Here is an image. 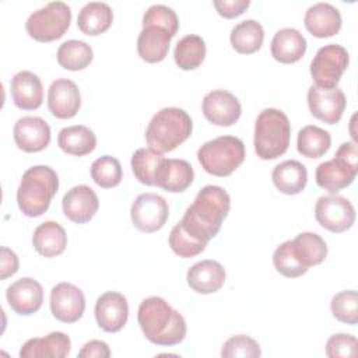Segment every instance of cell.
Listing matches in <instances>:
<instances>
[{
  "mask_svg": "<svg viewBox=\"0 0 358 358\" xmlns=\"http://www.w3.org/2000/svg\"><path fill=\"white\" fill-rule=\"evenodd\" d=\"M241 113V102L229 91L214 90L203 98V115L213 124L232 126L238 122Z\"/></svg>",
  "mask_w": 358,
  "mask_h": 358,
  "instance_id": "5bb4252c",
  "label": "cell"
},
{
  "mask_svg": "<svg viewBox=\"0 0 358 358\" xmlns=\"http://www.w3.org/2000/svg\"><path fill=\"white\" fill-rule=\"evenodd\" d=\"M70 22V7L63 1H52L28 17L25 29L28 35L38 42H52L66 34Z\"/></svg>",
  "mask_w": 358,
  "mask_h": 358,
  "instance_id": "ba28073f",
  "label": "cell"
},
{
  "mask_svg": "<svg viewBox=\"0 0 358 358\" xmlns=\"http://www.w3.org/2000/svg\"><path fill=\"white\" fill-rule=\"evenodd\" d=\"M341 14L329 3L310 6L303 17L305 28L316 38H330L341 29Z\"/></svg>",
  "mask_w": 358,
  "mask_h": 358,
  "instance_id": "7402d4cb",
  "label": "cell"
},
{
  "mask_svg": "<svg viewBox=\"0 0 358 358\" xmlns=\"http://www.w3.org/2000/svg\"><path fill=\"white\" fill-rule=\"evenodd\" d=\"M217 13L224 18H235L250 6L249 0H214Z\"/></svg>",
  "mask_w": 358,
  "mask_h": 358,
  "instance_id": "ee69618b",
  "label": "cell"
},
{
  "mask_svg": "<svg viewBox=\"0 0 358 358\" xmlns=\"http://www.w3.org/2000/svg\"><path fill=\"white\" fill-rule=\"evenodd\" d=\"M32 245L41 256H59L67 246L66 231L56 221H45L35 228L32 235Z\"/></svg>",
  "mask_w": 358,
  "mask_h": 358,
  "instance_id": "4316f807",
  "label": "cell"
},
{
  "mask_svg": "<svg viewBox=\"0 0 358 358\" xmlns=\"http://www.w3.org/2000/svg\"><path fill=\"white\" fill-rule=\"evenodd\" d=\"M331 145V136L327 130L308 124L302 127L296 138V150L301 155L306 158H320L323 157Z\"/></svg>",
  "mask_w": 358,
  "mask_h": 358,
  "instance_id": "d6a6232c",
  "label": "cell"
},
{
  "mask_svg": "<svg viewBox=\"0 0 358 358\" xmlns=\"http://www.w3.org/2000/svg\"><path fill=\"white\" fill-rule=\"evenodd\" d=\"M348 63L350 56L344 46L336 43L322 46L310 63V76L315 85L334 88L347 70Z\"/></svg>",
  "mask_w": 358,
  "mask_h": 358,
  "instance_id": "9c48e42d",
  "label": "cell"
},
{
  "mask_svg": "<svg viewBox=\"0 0 358 358\" xmlns=\"http://www.w3.org/2000/svg\"><path fill=\"white\" fill-rule=\"evenodd\" d=\"M0 252H1V262H0L1 274H0V278L6 280L7 277L17 273V270H18V257L11 249H8L6 246H1Z\"/></svg>",
  "mask_w": 358,
  "mask_h": 358,
  "instance_id": "bcb514c9",
  "label": "cell"
},
{
  "mask_svg": "<svg viewBox=\"0 0 358 358\" xmlns=\"http://www.w3.org/2000/svg\"><path fill=\"white\" fill-rule=\"evenodd\" d=\"M57 145L63 152L69 155L84 157L95 150L96 136L87 126H83V124L69 126L59 131Z\"/></svg>",
  "mask_w": 358,
  "mask_h": 358,
  "instance_id": "f546056e",
  "label": "cell"
},
{
  "mask_svg": "<svg viewBox=\"0 0 358 358\" xmlns=\"http://www.w3.org/2000/svg\"><path fill=\"white\" fill-rule=\"evenodd\" d=\"M129 317V303L123 294L108 291L95 303V319L98 326L108 333H117Z\"/></svg>",
  "mask_w": 358,
  "mask_h": 358,
  "instance_id": "9a60e30c",
  "label": "cell"
},
{
  "mask_svg": "<svg viewBox=\"0 0 358 358\" xmlns=\"http://www.w3.org/2000/svg\"><path fill=\"white\" fill-rule=\"evenodd\" d=\"M70 337L62 331H52L45 337L29 338L20 350L21 358H64L70 354Z\"/></svg>",
  "mask_w": 358,
  "mask_h": 358,
  "instance_id": "603a6c76",
  "label": "cell"
},
{
  "mask_svg": "<svg viewBox=\"0 0 358 358\" xmlns=\"http://www.w3.org/2000/svg\"><path fill=\"white\" fill-rule=\"evenodd\" d=\"M59 178L55 169L46 165L28 168L17 190V204L27 217H39L48 211L57 193Z\"/></svg>",
  "mask_w": 358,
  "mask_h": 358,
  "instance_id": "3957f363",
  "label": "cell"
},
{
  "mask_svg": "<svg viewBox=\"0 0 358 358\" xmlns=\"http://www.w3.org/2000/svg\"><path fill=\"white\" fill-rule=\"evenodd\" d=\"M57 63L70 71L84 70L92 62L94 53L88 43L77 39L63 42L57 49Z\"/></svg>",
  "mask_w": 358,
  "mask_h": 358,
  "instance_id": "d590c367",
  "label": "cell"
},
{
  "mask_svg": "<svg viewBox=\"0 0 358 358\" xmlns=\"http://www.w3.org/2000/svg\"><path fill=\"white\" fill-rule=\"evenodd\" d=\"M201 168L214 176H229L245 161V144L235 136H220L197 151Z\"/></svg>",
  "mask_w": 358,
  "mask_h": 358,
  "instance_id": "8992f818",
  "label": "cell"
},
{
  "mask_svg": "<svg viewBox=\"0 0 358 358\" xmlns=\"http://www.w3.org/2000/svg\"><path fill=\"white\" fill-rule=\"evenodd\" d=\"M333 316L343 323H358V294L354 289H347L336 294L330 302Z\"/></svg>",
  "mask_w": 358,
  "mask_h": 358,
  "instance_id": "f35d334b",
  "label": "cell"
},
{
  "mask_svg": "<svg viewBox=\"0 0 358 358\" xmlns=\"http://www.w3.org/2000/svg\"><path fill=\"white\" fill-rule=\"evenodd\" d=\"M137 320L145 338L157 345H175L186 336L185 317L161 296L143 299Z\"/></svg>",
  "mask_w": 358,
  "mask_h": 358,
  "instance_id": "7a4b0ae2",
  "label": "cell"
},
{
  "mask_svg": "<svg viewBox=\"0 0 358 358\" xmlns=\"http://www.w3.org/2000/svg\"><path fill=\"white\" fill-rule=\"evenodd\" d=\"M193 179L194 171L187 161L165 158L157 173L155 186L171 193H180L192 185Z\"/></svg>",
  "mask_w": 358,
  "mask_h": 358,
  "instance_id": "cb8c5ba5",
  "label": "cell"
},
{
  "mask_svg": "<svg viewBox=\"0 0 358 358\" xmlns=\"http://www.w3.org/2000/svg\"><path fill=\"white\" fill-rule=\"evenodd\" d=\"M161 152L154 151L152 148H138L131 155V171L136 179L147 186H155L157 173L164 162Z\"/></svg>",
  "mask_w": 358,
  "mask_h": 358,
  "instance_id": "e575fe53",
  "label": "cell"
},
{
  "mask_svg": "<svg viewBox=\"0 0 358 358\" xmlns=\"http://www.w3.org/2000/svg\"><path fill=\"white\" fill-rule=\"evenodd\" d=\"M260 355L262 350L259 343L245 334H238L228 338L221 348L222 358H257Z\"/></svg>",
  "mask_w": 358,
  "mask_h": 358,
  "instance_id": "60d3db41",
  "label": "cell"
},
{
  "mask_svg": "<svg viewBox=\"0 0 358 358\" xmlns=\"http://www.w3.org/2000/svg\"><path fill=\"white\" fill-rule=\"evenodd\" d=\"M292 248L299 262L306 267L320 264L327 256L324 239L315 232H301L292 239Z\"/></svg>",
  "mask_w": 358,
  "mask_h": 358,
  "instance_id": "1f68e13d",
  "label": "cell"
},
{
  "mask_svg": "<svg viewBox=\"0 0 358 358\" xmlns=\"http://www.w3.org/2000/svg\"><path fill=\"white\" fill-rule=\"evenodd\" d=\"M13 102L22 110L38 109L43 102V87L41 78L28 70L18 71L10 83Z\"/></svg>",
  "mask_w": 358,
  "mask_h": 358,
  "instance_id": "ffe728a7",
  "label": "cell"
},
{
  "mask_svg": "<svg viewBox=\"0 0 358 358\" xmlns=\"http://www.w3.org/2000/svg\"><path fill=\"white\" fill-rule=\"evenodd\" d=\"M81 106L77 84L69 78L55 80L48 90V108L57 119H71Z\"/></svg>",
  "mask_w": 358,
  "mask_h": 358,
  "instance_id": "e0dca14e",
  "label": "cell"
},
{
  "mask_svg": "<svg viewBox=\"0 0 358 358\" xmlns=\"http://www.w3.org/2000/svg\"><path fill=\"white\" fill-rule=\"evenodd\" d=\"M173 36L161 27H143L137 38L138 56L147 63L162 62L169 50V43Z\"/></svg>",
  "mask_w": 358,
  "mask_h": 358,
  "instance_id": "484cf974",
  "label": "cell"
},
{
  "mask_svg": "<svg viewBox=\"0 0 358 358\" xmlns=\"http://www.w3.org/2000/svg\"><path fill=\"white\" fill-rule=\"evenodd\" d=\"M169 215L166 200L157 193H141L136 197L130 208L133 225L141 232H155L161 229Z\"/></svg>",
  "mask_w": 358,
  "mask_h": 358,
  "instance_id": "8fae6325",
  "label": "cell"
},
{
  "mask_svg": "<svg viewBox=\"0 0 358 358\" xmlns=\"http://www.w3.org/2000/svg\"><path fill=\"white\" fill-rule=\"evenodd\" d=\"M358 172V148L355 141L343 143L334 158L324 161L316 168V183L319 187L337 193L350 186Z\"/></svg>",
  "mask_w": 358,
  "mask_h": 358,
  "instance_id": "52a82bcc",
  "label": "cell"
},
{
  "mask_svg": "<svg viewBox=\"0 0 358 358\" xmlns=\"http://www.w3.org/2000/svg\"><path fill=\"white\" fill-rule=\"evenodd\" d=\"M231 208V197L221 186L207 185L186 208L179 221L183 229L197 241L208 243L221 229Z\"/></svg>",
  "mask_w": 358,
  "mask_h": 358,
  "instance_id": "6da1fadb",
  "label": "cell"
},
{
  "mask_svg": "<svg viewBox=\"0 0 358 358\" xmlns=\"http://www.w3.org/2000/svg\"><path fill=\"white\" fill-rule=\"evenodd\" d=\"M291 124L288 116L275 108L263 109L255 123L253 145L260 159H275L289 145Z\"/></svg>",
  "mask_w": 358,
  "mask_h": 358,
  "instance_id": "5b68a950",
  "label": "cell"
},
{
  "mask_svg": "<svg viewBox=\"0 0 358 358\" xmlns=\"http://www.w3.org/2000/svg\"><path fill=\"white\" fill-rule=\"evenodd\" d=\"M264 39V29L256 20H245L236 24L229 35L232 48L242 55H252L257 52Z\"/></svg>",
  "mask_w": 358,
  "mask_h": 358,
  "instance_id": "4dcf8cb0",
  "label": "cell"
},
{
  "mask_svg": "<svg viewBox=\"0 0 358 358\" xmlns=\"http://www.w3.org/2000/svg\"><path fill=\"white\" fill-rule=\"evenodd\" d=\"M6 299L15 313L29 316L41 309L43 302V288L36 280L24 277L7 288Z\"/></svg>",
  "mask_w": 358,
  "mask_h": 358,
  "instance_id": "ac0fdd59",
  "label": "cell"
},
{
  "mask_svg": "<svg viewBox=\"0 0 358 358\" xmlns=\"http://www.w3.org/2000/svg\"><path fill=\"white\" fill-rule=\"evenodd\" d=\"M227 278L225 268L215 260H201L194 263L186 274L187 285L199 294H213L222 288Z\"/></svg>",
  "mask_w": 358,
  "mask_h": 358,
  "instance_id": "44dd1931",
  "label": "cell"
},
{
  "mask_svg": "<svg viewBox=\"0 0 358 358\" xmlns=\"http://www.w3.org/2000/svg\"><path fill=\"white\" fill-rule=\"evenodd\" d=\"M271 56L284 64L296 63L306 52V39L295 28H282L271 39Z\"/></svg>",
  "mask_w": 358,
  "mask_h": 358,
  "instance_id": "d4e9b609",
  "label": "cell"
},
{
  "mask_svg": "<svg viewBox=\"0 0 358 358\" xmlns=\"http://www.w3.org/2000/svg\"><path fill=\"white\" fill-rule=\"evenodd\" d=\"M85 310L83 291L71 282H59L50 291V312L63 323H76Z\"/></svg>",
  "mask_w": 358,
  "mask_h": 358,
  "instance_id": "4fadbf2b",
  "label": "cell"
},
{
  "mask_svg": "<svg viewBox=\"0 0 358 358\" xmlns=\"http://www.w3.org/2000/svg\"><path fill=\"white\" fill-rule=\"evenodd\" d=\"M193 130L189 113L180 108H164L158 110L145 129V140L157 152H171L186 141Z\"/></svg>",
  "mask_w": 358,
  "mask_h": 358,
  "instance_id": "277c9868",
  "label": "cell"
},
{
  "mask_svg": "<svg viewBox=\"0 0 358 358\" xmlns=\"http://www.w3.org/2000/svg\"><path fill=\"white\" fill-rule=\"evenodd\" d=\"M112 22L113 11L106 3L102 1L87 3L80 10L77 17L78 29L88 36H96L103 34L110 28Z\"/></svg>",
  "mask_w": 358,
  "mask_h": 358,
  "instance_id": "f1b7e54d",
  "label": "cell"
},
{
  "mask_svg": "<svg viewBox=\"0 0 358 358\" xmlns=\"http://www.w3.org/2000/svg\"><path fill=\"white\" fill-rule=\"evenodd\" d=\"M91 178L102 189H112L122 182L123 171L117 158L102 155L91 165Z\"/></svg>",
  "mask_w": 358,
  "mask_h": 358,
  "instance_id": "8d00e7d4",
  "label": "cell"
},
{
  "mask_svg": "<svg viewBox=\"0 0 358 358\" xmlns=\"http://www.w3.org/2000/svg\"><path fill=\"white\" fill-rule=\"evenodd\" d=\"M157 25L168 31L172 36L176 35L179 28V20L176 13L164 4H154L147 8L143 15V27Z\"/></svg>",
  "mask_w": 358,
  "mask_h": 358,
  "instance_id": "b9f144b4",
  "label": "cell"
},
{
  "mask_svg": "<svg viewBox=\"0 0 358 358\" xmlns=\"http://www.w3.org/2000/svg\"><path fill=\"white\" fill-rule=\"evenodd\" d=\"M274 186L284 194L301 193L308 182V171L305 165L295 159L284 161L274 166L271 172Z\"/></svg>",
  "mask_w": 358,
  "mask_h": 358,
  "instance_id": "83f0119b",
  "label": "cell"
},
{
  "mask_svg": "<svg viewBox=\"0 0 358 358\" xmlns=\"http://www.w3.org/2000/svg\"><path fill=\"white\" fill-rule=\"evenodd\" d=\"M15 145L24 152H39L50 143V127L38 116L20 117L13 130Z\"/></svg>",
  "mask_w": 358,
  "mask_h": 358,
  "instance_id": "2e32d148",
  "label": "cell"
},
{
  "mask_svg": "<svg viewBox=\"0 0 358 358\" xmlns=\"http://www.w3.org/2000/svg\"><path fill=\"white\" fill-rule=\"evenodd\" d=\"M64 215L76 222L84 224L92 220L99 207L96 193L87 185H78L71 187L62 200Z\"/></svg>",
  "mask_w": 358,
  "mask_h": 358,
  "instance_id": "d6986e66",
  "label": "cell"
},
{
  "mask_svg": "<svg viewBox=\"0 0 358 358\" xmlns=\"http://www.w3.org/2000/svg\"><path fill=\"white\" fill-rule=\"evenodd\" d=\"M80 358H109V345L102 340H90L78 352Z\"/></svg>",
  "mask_w": 358,
  "mask_h": 358,
  "instance_id": "f6af8a7d",
  "label": "cell"
},
{
  "mask_svg": "<svg viewBox=\"0 0 358 358\" xmlns=\"http://www.w3.org/2000/svg\"><path fill=\"white\" fill-rule=\"evenodd\" d=\"M315 218L324 229L341 234L355 222V208L348 199L338 194H327L317 199Z\"/></svg>",
  "mask_w": 358,
  "mask_h": 358,
  "instance_id": "30bf717a",
  "label": "cell"
},
{
  "mask_svg": "<svg viewBox=\"0 0 358 358\" xmlns=\"http://www.w3.org/2000/svg\"><path fill=\"white\" fill-rule=\"evenodd\" d=\"M206 57V43L199 35H186L175 46L173 59L179 69L194 70L201 66Z\"/></svg>",
  "mask_w": 358,
  "mask_h": 358,
  "instance_id": "836d02e7",
  "label": "cell"
},
{
  "mask_svg": "<svg viewBox=\"0 0 358 358\" xmlns=\"http://www.w3.org/2000/svg\"><path fill=\"white\" fill-rule=\"evenodd\" d=\"M345 103V95L337 87L322 88L312 85L308 90V106L312 116L327 124H336L340 122Z\"/></svg>",
  "mask_w": 358,
  "mask_h": 358,
  "instance_id": "7c38bea8",
  "label": "cell"
},
{
  "mask_svg": "<svg viewBox=\"0 0 358 358\" xmlns=\"http://www.w3.org/2000/svg\"><path fill=\"white\" fill-rule=\"evenodd\" d=\"M273 264L280 274H282L284 277H288V278L301 277L302 274H305L308 271V268L296 257L294 248H292V241L282 242L274 250Z\"/></svg>",
  "mask_w": 358,
  "mask_h": 358,
  "instance_id": "74e56055",
  "label": "cell"
},
{
  "mask_svg": "<svg viewBox=\"0 0 358 358\" xmlns=\"http://www.w3.org/2000/svg\"><path fill=\"white\" fill-rule=\"evenodd\" d=\"M169 246L173 250V253H176L179 257L189 259L201 253L206 249L207 243L190 236L183 229L180 222H178L169 234Z\"/></svg>",
  "mask_w": 358,
  "mask_h": 358,
  "instance_id": "ab89813d",
  "label": "cell"
},
{
  "mask_svg": "<svg viewBox=\"0 0 358 358\" xmlns=\"http://www.w3.org/2000/svg\"><path fill=\"white\" fill-rule=\"evenodd\" d=\"M358 354V341L352 334L338 333L333 334L326 343V355L330 358H348L357 357Z\"/></svg>",
  "mask_w": 358,
  "mask_h": 358,
  "instance_id": "7bdbcfd3",
  "label": "cell"
}]
</instances>
